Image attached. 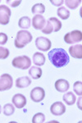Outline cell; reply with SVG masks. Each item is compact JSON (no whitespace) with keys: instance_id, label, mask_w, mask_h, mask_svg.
<instances>
[{"instance_id":"obj_1","label":"cell","mask_w":82,"mask_h":123,"mask_svg":"<svg viewBox=\"0 0 82 123\" xmlns=\"http://www.w3.org/2000/svg\"><path fill=\"white\" fill-rule=\"evenodd\" d=\"M48 57L50 62L57 68L66 66L70 62V57L67 53L61 48L53 49L48 53Z\"/></svg>"},{"instance_id":"obj_2","label":"cell","mask_w":82,"mask_h":123,"mask_svg":"<svg viewBox=\"0 0 82 123\" xmlns=\"http://www.w3.org/2000/svg\"><path fill=\"white\" fill-rule=\"evenodd\" d=\"M32 41V35L28 31L21 30L17 34V37L15 39L14 43L17 49H22L28 43Z\"/></svg>"},{"instance_id":"obj_3","label":"cell","mask_w":82,"mask_h":123,"mask_svg":"<svg viewBox=\"0 0 82 123\" xmlns=\"http://www.w3.org/2000/svg\"><path fill=\"white\" fill-rule=\"evenodd\" d=\"M12 64L16 68H19L21 69V70H26V69L31 67V62L29 57L24 55V56H20L13 58V61H12Z\"/></svg>"},{"instance_id":"obj_4","label":"cell","mask_w":82,"mask_h":123,"mask_svg":"<svg viewBox=\"0 0 82 123\" xmlns=\"http://www.w3.org/2000/svg\"><path fill=\"white\" fill-rule=\"evenodd\" d=\"M82 40V33L80 31H72L71 32L66 34L64 36V41L67 43L73 44L76 43H79Z\"/></svg>"},{"instance_id":"obj_5","label":"cell","mask_w":82,"mask_h":123,"mask_svg":"<svg viewBox=\"0 0 82 123\" xmlns=\"http://www.w3.org/2000/svg\"><path fill=\"white\" fill-rule=\"evenodd\" d=\"M13 80L9 74H3L0 76V91L8 90L13 87Z\"/></svg>"},{"instance_id":"obj_6","label":"cell","mask_w":82,"mask_h":123,"mask_svg":"<svg viewBox=\"0 0 82 123\" xmlns=\"http://www.w3.org/2000/svg\"><path fill=\"white\" fill-rule=\"evenodd\" d=\"M45 97V91L41 87H35L31 91V98L35 103H40Z\"/></svg>"},{"instance_id":"obj_7","label":"cell","mask_w":82,"mask_h":123,"mask_svg":"<svg viewBox=\"0 0 82 123\" xmlns=\"http://www.w3.org/2000/svg\"><path fill=\"white\" fill-rule=\"evenodd\" d=\"M35 45L38 49L46 52L51 48V41L46 37L40 36L35 39Z\"/></svg>"},{"instance_id":"obj_8","label":"cell","mask_w":82,"mask_h":123,"mask_svg":"<svg viewBox=\"0 0 82 123\" xmlns=\"http://www.w3.org/2000/svg\"><path fill=\"white\" fill-rule=\"evenodd\" d=\"M11 10L6 5L0 6V24L7 25L9 23V19L11 17Z\"/></svg>"},{"instance_id":"obj_9","label":"cell","mask_w":82,"mask_h":123,"mask_svg":"<svg viewBox=\"0 0 82 123\" xmlns=\"http://www.w3.org/2000/svg\"><path fill=\"white\" fill-rule=\"evenodd\" d=\"M12 102L14 106L17 108H22L26 105V98L21 94H16L13 95V98H12Z\"/></svg>"},{"instance_id":"obj_10","label":"cell","mask_w":82,"mask_h":123,"mask_svg":"<svg viewBox=\"0 0 82 123\" xmlns=\"http://www.w3.org/2000/svg\"><path fill=\"white\" fill-rule=\"evenodd\" d=\"M50 112L52 114L55 115V116H61L65 113L66 107L62 102H56L51 105Z\"/></svg>"},{"instance_id":"obj_11","label":"cell","mask_w":82,"mask_h":123,"mask_svg":"<svg viewBox=\"0 0 82 123\" xmlns=\"http://www.w3.org/2000/svg\"><path fill=\"white\" fill-rule=\"evenodd\" d=\"M46 20L43 16L41 15H35L34 16L32 19V25L35 30H43L45 26Z\"/></svg>"},{"instance_id":"obj_12","label":"cell","mask_w":82,"mask_h":123,"mask_svg":"<svg viewBox=\"0 0 82 123\" xmlns=\"http://www.w3.org/2000/svg\"><path fill=\"white\" fill-rule=\"evenodd\" d=\"M55 89L60 93H65L70 88L69 82L64 79H59L55 82Z\"/></svg>"},{"instance_id":"obj_13","label":"cell","mask_w":82,"mask_h":123,"mask_svg":"<svg viewBox=\"0 0 82 123\" xmlns=\"http://www.w3.org/2000/svg\"><path fill=\"white\" fill-rule=\"evenodd\" d=\"M69 53L72 57L75 58H82V45L76 44L69 48Z\"/></svg>"},{"instance_id":"obj_14","label":"cell","mask_w":82,"mask_h":123,"mask_svg":"<svg viewBox=\"0 0 82 123\" xmlns=\"http://www.w3.org/2000/svg\"><path fill=\"white\" fill-rule=\"evenodd\" d=\"M31 84V80L28 76H21L20 78H17L16 80V86L19 89L27 88Z\"/></svg>"},{"instance_id":"obj_15","label":"cell","mask_w":82,"mask_h":123,"mask_svg":"<svg viewBox=\"0 0 82 123\" xmlns=\"http://www.w3.org/2000/svg\"><path fill=\"white\" fill-rule=\"evenodd\" d=\"M33 62L39 67L43 66L45 62L44 55L41 53H35V54L33 55Z\"/></svg>"},{"instance_id":"obj_16","label":"cell","mask_w":82,"mask_h":123,"mask_svg":"<svg viewBox=\"0 0 82 123\" xmlns=\"http://www.w3.org/2000/svg\"><path fill=\"white\" fill-rule=\"evenodd\" d=\"M29 75L34 80H38L42 76L41 68H39L38 67H31L29 70Z\"/></svg>"},{"instance_id":"obj_17","label":"cell","mask_w":82,"mask_h":123,"mask_svg":"<svg viewBox=\"0 0 82 123\" xmlns=\"http://www.w3.org/2000/svg\"><path fill=\"white\" fill-rule=\"evenodd\" d=\"M76 95L72 92H68L63 95V101L67 105H73L76 103Z\"/></svg>"},{"instance_id":"obj_18","label":"cell","mask_w":82,"mask_h":123,"mask_svg":"<svg viewBox=\"0 0 82 123\" xmlns=\"http://www.w3.org/2000/svg\"><path fill=\"white\" fill-rule=\"evenodd\" d=\"M31 12L33 14L41 15L45 12V7L43 3H36L32 7Z\"/></svg>"},{"instance_id":"obj_19","label":"cell","mask_w":82,"mask_h":123,"mask_svg":"<svg viewBox=\"0 0 82 123\" xmlns=\"http://www.w3.org/2000/svg\"><path fill=\"white\" fill-rule=\"evenodd\" d=\"M31 19L28 17H23L20 18L18 21V25L21 29H29L31 26Z\"/></svg>"},{"instance_id":"obj_20","label":"cell","mask_w":82,"mask_h":123,"mask_svg":"<svg viewBox=\"0 0 82 123\" xmlns=\"http://www.w3.org/2000/svg\"><path fill=\"white\" fill-rule=\"evenodd\" d=\"M57 16L60 17L61 19L63 20H67L70 17V12L68 9H67L66 7H61L57 9Z\"/></svg>"},{"instance_id":"obj_21","label":"cell","mask_w":82,"mask_h":123,"mask_svg":"<svg viewBox=\"0 0 82 123\" xmlns=\"http://www.w3.org/2000/svg\"><path fill=\"white\" fill-rule=\"evenodd\" d=\"M49 21H50L52 23V25H53V32H57V31H59L60 30H61L62 22L57 18H56V17H50V18L49 19Z\"/></svg>"},{"instance_id":"obj_22","label":"cell","mask_w":82,"mask_h":123,"mask_svg":"<svg viewBox=\"0 0 82 123\" xmlns=\"http://www.w3.org/2000/svg\"><path fill=\"white\" fill-rule=\"evenodd\" d=\"M15 112V107L12 104H7L3 106V113L5 116H12Z\"/></svg>"},{"instance_id":"obj_23","label":"cell","mask_w":82,"mask_h":123,"mask_svg":"<svg viewBox=\"0 0 82 123\" xmlns=\"http://www.w3.org/2000/svg\"><path fill=\"white\" fill-rule=\"evenodd\" d=\"M80 3H81V0H66L64 1L66 6L70 9H76L79 6Z\"/></svg>"},{"instance_id":"obj_24","label":"cell","mask_w":82,"mask_h":123,"mask_svg":"<svg viewBox=\"0 0 82 123\" xmlns=\"http://www.w3.org/2000/svg\"><path fill=\"white\" fill-rule=\"evenodd\" d=\"M45 121V116L42 112H38L33 117L32 122L33 123H43Z\"/></svg>"},{"instance_id":"obj_25","label":"cell","mask_w":82,"mask_h":123,"mask_svg":"<svg viewBox=\"0 0 82 123\" xmlns=\"http://www.w3.org/2000/svg\"><path fill=\"white\" fill-rule=\"evenodd\" d=\"M73 90L78 96H81L82 94V82L81 81H76L73 85Z\"/></svg>"},{"instance_id":"obj_26","label":"cell","mask_w":82,"mask_h":123,"mask_svg":"<svg viewBox=\"0 0 82 123\" xmlns=\"http://www.w3.org/2000/svg\"><path fill=\"white\" fill-rule=\"evenodd\" d=\"M42 32L44 34H46V35H49V34H51L52 32H53V25H52V23L49 21V20L46 21L45 26L44 27L43 30H42Z\"/></svg>"},{"instance_id":"obj_27","label":"cell","mask_w":82,"mask_h":123,"mask_svg":"<svg viewBox=\"0 0 82 123\" xmlns=\"http://www.w3.org/2000/svg\"><path fill=\"white\" fill-rule=\"evenodd\" d=\"M8 56H9L8 49L0 46V59H6Z\"/></svg>"},{"instance_id":"obj_28","label":"cell","mask_w":82,"mask_h":123,"mask_svg":"<svg viewBox=\"0 0 82 123\" xmlns=\"http://www.w3.org/2000/svg\"><path fill=\"white\" fill-rule=\"evenodd\" d=\"M6 2H7V3L9 6L13 7H17V6H19L21 3V0H13V1H12V0H7Z\"/></svg>"},{"instance_id":"obj_29","label":"cell","mask_w":82,"mask_h":123,"mask_svg":"<svg viewBox=\"0 0 82 123\" xmlns=\"http://www.w3.org/2000/svg\"><path fill=\"white\" fill-rule=\"evenodd\" d=\"M7 41V35L5 33H0V45H3Z\"/></svg>"},{"instance_id":"obj_30","label":"cell","mask_w":82,"mask_h":123,"mask_svg":"<svg viewBox=\"0 0 82 123\" xmlns=\"http://www.w3.org/2000/svg\"><path fill=\"white\" fill-rule=\"evenodd\" d=\"M51 3L52 4L55 5V6H61L62 4L64 3V1L63 0H60V1H55V0H51Z\"/></svg>"},{"instance_id":"obj_31","label":"cell","mask_w":82,"mask_h":123,"mask_svg":"<svg viewBox=\"0 0 82 123\" xmlns=\"http://www.w3.org/2000/svg\"><path fill=\"white\" fill-rule=\"evenodd\" d=\"M81 100H82L81 97H80L79 99H78V102H77V106H78V108H80V110H81L82 109V108H81Z\"/></svg>"},{"instance_id":"obj_32","label":"cell","mask_w":82,"mask_h":123,"mask_svg":"<svg viewBox=\"0 0 82 123\" xmlns=\"http://www.w3.org/2000/svg\"><path fill=\"white\" fill-rule=\"evenodd\" d=\"M0 113H1V106H0Z\"/></svg>"}]
</instances>
